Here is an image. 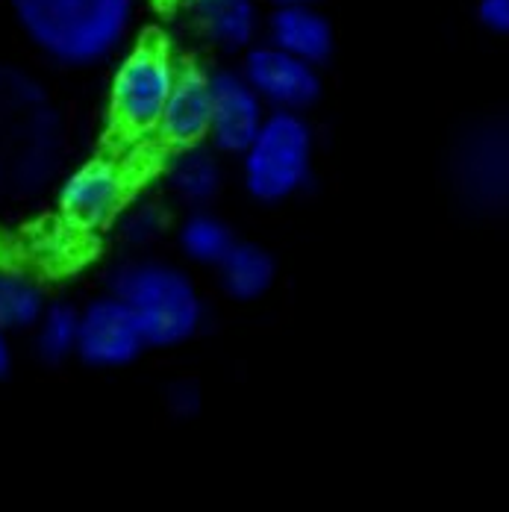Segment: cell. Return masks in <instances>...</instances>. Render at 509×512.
Segmentation results:
<instances>
[{"mask_svg":"<svg viewBox=\"0 0 509 512\" xmlns=\"http://www.w3.org/2000/svg\"><path fill=\"white\" fill-rule=\"evenodd\" d=\"M24 33L59 65H95L115 51L130 24L133 0H9Z\"/></svg>","mask_w":509,"mask_h":512,"instance_id":"obj_1","label":"cell"},{"mask_svg":"<svg viewBox=\"0 0 509 512\" xmlns=\"http://www.w3.org/2000/svg\"><path fill=\"white\" fill-rule=\"evenodd\" d=\"M112 298L133 312L148 348H174L204 321L195 283L165 262H127L112 271Z\"/></svg>","mask_w":509,"mask_h":512,"instance_id":"obj_2","label":"cell"},{"mask_svg":"<svg viewBox=\"0 0 509 512\" xmlns=\"http://www.w3.org/2000/svg\"><path fill=\"white\" fill-rule=\"evenodd\" d=\"M245 186L256 201L277 204L295 195L309 177L312 133L298 112H274L265 118L254 145L245 151Z\"/></svg>","mask_w":509,"mask_h":512,"instance_id":"obj_3","label":"cell"},{"mask_svg":"<svg viewBox=\"0 0 509 512\" xmlns=\"http://www.w3.org/2000/svg\"><path fill=\"white\" fill-rule=\"evenodd\" d=\"M454 177L462 201L495 215L509 209V121L495 118L477 124L471 133L462 136Z\"/></svg>","mask_w":509,"mask_h":512,"instance_id":"obj_4","label":"cell"},{"mask_svg":"<svg viewBox=\"0 0 509 512\" xmlns=\"http://www.w3.org/2000/svg\"><path fill=\"white\" fill-rule=\"evenodd\" d=\"M177 71L159 48H139L130 53L112 86V109L124 130L145 133L159 127L165 103L171 98Z\"/></svg>","mask_w":509,"mask_h":512,"instance_id":"obj_5","label":"cell"},{"mask_svg":"<svg viewBox=\"0 0 509 512\" xmlns=\"http://www.w3.org/2000/svg\"><path fill=\"white\" fill-rule=\"evenodd\" d=\"M262 103L277 106V112H298L321 95V77L315 65L277 51L274 45L254 48L245 59L242 74Z\"/></svg>","mask_w":509,"mask_h":512,"instance_id":"obj_6","label":"cell"},{"mask_svg":"<svg viewBox=\"0 0 509 512\" xmlns=\"http://www.w3.org/2000/svg\"><path fill=\"white\" fill-rule=\"evenodd\" d=\"M142 330L133 312L118 298H101L80 315L77 354L95 368L127 365L145 351Z\"/></svg>","mask_w":509,"mask_h":512,"instance_id":"obj_7","label":"cell"},{"mask_svg":"<svg viewBox=\"0 0 509 512\" xmlns=\"http://www.w3.org/2000/svg\"><path fill=\"white\" fill-rule=\"evenodd\" d=\"M212 80V127L209 136L224 154H245L265 124L262 101L242 74L218 71Z\"/></svg>","mask_w":509,"mask_h":512,"instance_id":"obj_8","label":"cell"},{"mask_svg":"<svg viewBox=\"0 0 509 512\" xmlns=\"http://www.w3.org/2000/svg\"><path fill=\"white\" fill-rule=\"evenodd\" d=\"M124 195H127L124 174L115 165L92 162V165L80 168L62 186V209L77 227L95 230L121 209Z\"/></svg>","mask_w":509,"mask_h":512,"instance_id":"obj_9","label":"cell"},{"mask_svg":"<svg viewBox=\"0 0 509 512\" xmlns=\"http://www.w3.org/2000/svg\"><path fill=\"white\" fill-rule=\"evenodd\" d=\"M212 127V80L198 68H183L165 103L159 130L177 148H192Z\"/></svg>","mask_w":509,"mask_h":512,"instance_id":"obj_10","label":"cell"},{"mask_svg":"<svg viewBox=\"0 0 509 512\" xmlns=\"http://www.w3.org/2000/svg\"><path fill=\"white\" fill-rule=\"evenodd\" d=\"M268 39L277 51L309 65L327 62L333 53V27L312 6H283L268 18Z\"/></svg>","mask_w":509,"mask_h":512,"instance_id":"obj_11","label":"cell"},{"mask_svg":"<svg viewBox=\"0 0 509 512\" xmlns=\"http://www.w3.org/2000/svg\"><path fill=\"white\" fill-rule=\"evenodd\" d=\"M192 12L212 45L242 51L259 30L256 0H192Z\"/></svg>","mask_w":509,"mask_h":512,"instance_id":"obj_12","label":"cell"},{"mask_svg":"<svg viewBox=\"0 0 509 512\" xmlns=\"http://www.w3.org/2000/svg\"><path fill=\"white\" fill-rule=\"evenodd\" d=\"M221 289L236 301H256L274 283V259L251 242H236L218 262Z\"/></svg>","mask_w":509,"mask_h":512,"instance_id":"obj_13","label":"cell"},{"mask_svg":"<svg viewBox=\"0 0 509 512\" xmlns=\"http://www.w3.org/2000/svg\"><path fill=\"white\" fill-rule=\"evenodd\" d=\"M165 180L171 192L186 204H209L221 189V165L201 145L180 148L165 168Z\"/></svg>","mask_w":509,"mask_h":512,"instance_id":"obj_14","label":"cell"},{"mask_svg":"<svg viewBox=\"0 0 509 512\" xmlns=\"http://www.w3.org/2000/svg\"><path fill=\"white\" fill-rule=\"evenodd\" d=\"M45 315L42 289L21 277L0 271V330H24L39 324Z\"/></svg>","mask_w":509,"mask_h":512,"instance_id":"obj_15","label":"cell"},{"mask_svg":"<svg viewBox=\"0 0 509 512\" xmlns=\"http://www.w3.org/2000/svg\"><path fill=\"white\" fill-rule=\"evenodd\" d=\"M180 245L192 262L201 265H218L224 256L230 254V248L236 245L230 227L209 215V212H195L192 218H186V224L180 227Z\"/></svg>","mask_w":509,"mask_h":512,"instance_id":"obj_16","label":"cell"},{"mask_svg":"<svg viewBox=\"0 0 509 512\" xmlns=\"http://www.w3.org/2000/svg\"><path fill=\"white\" fill-rule=\"evenodd\" d=\"M77 336H80V315L65 304L45 309L39 321V354L48 362H62L68 354L77 351Z\"/></svg>","mask_w":509,"mask_h":512,"instance_id":"obj_17","label":"cell"},{"mask_svg":"<svg viewBox=\"0 0 509 512\" xmlns=\"http://www.w3.org/2000/svg\"><path fill=\"white\" fill-rule=\"evenodd\" d=\"M165 230V215L151 204L136 206L124 215L121 221V233L133 242V245H145V242H153L159 233Z\"/></svg>","mask_w":509,"mask_h":512,"instance_id":"obj_18","label":"cell"},{"mask_svg":"<svg viewBox=\"0 0 509 512\" xmlns=\"http://www.w3.org/2000/svg\"><path fill=\"white\" fill-rule=\"evenodd\" d=\"M477 21L498 36H509V0H477Z\"/></svg>","mask_w":509,"mask_h":512,"instance_id":"obj_19","label":"cell"},{"mask_svg":"<svg viewBox=\"0 0 509 512\" xmlns=\"http://www.w3.org/2000/svg\"><path fill=\"white\" fill-rule=\"evenodd\" d=\"M168 410L174 412L177 418H192L195 412L201 410V392L195 383H174L168 392Z\"/></svg>","mask_w":509,"mask_h":512,"instance_id":"obj_20","label":"cell"},{"mask_svg":"<svg viewBox=\"0 0 509 512\" xmlns=\"http://www.w3.org/2000/svg\"><path fill=\"white\" fill-rule=\"evenodd\" d=\"M9 365H12V354H9V345H6V336H3V330H0V377H6V371H9Z\"/></svg>","mask_w":509,"mask_h":512,"instance_id":"obj_21","label":"cell"},{"mask_svg":"<svg viewBox=\"0 0 509 512\" xmlns=\"http://www.w3.org/2000/svg\"><path fill=\"white\" fill-rule=\"evenodd\" d=\"M277 9H283V6H309L312 0H271Z\"/></svg>","mask_w":509,"mask_h":512,"instance_id":"obj_22","label":"cell"}]
</instances>
